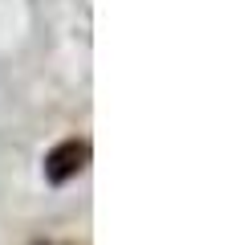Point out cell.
<instances>
[{
	"mask_svg": "<svg viewBox=\"0 0 248 245\" xmlns=\"http://www.w3.org/2000/svg\"><path fill=\"white\" fill-rule=\"evenodd\" d=\"M86 163H90V139H65L45 156V180L49 184H65V180H74L78 172H86Z\"/></svg>",
	"mask_w": 248,
	"mask_h": 245,
	"instance_id": "cell-1",
	"label": "cell"
},
{
	"mask_svg": "<svg viewBox=\"0 0 248 245\" xmlns=\"http://www.w3.org/2000/svg\"><path fill=\"white\" fill-rule=\"evenodd\" d=\"M33 245H74V241H33Z\"/></svg>",
	"mask_w": 248,
	"mask_h": 245,
	"instance_id": "cell-2",
	"label": "cell"
}]
</instances>
